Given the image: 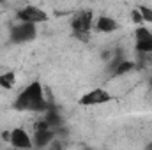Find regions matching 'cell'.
Segmentation results:
<instances>
[{
  "label": "cell",
  "mask_w": 152,
  "mask_h": 150,
  "mask_svg": "<svg viewBox=\"0 0 152 150\" xmlns=\"http://www.w3.org/2000/svg\"><path fill=\"white\" fill-rule=\"evenodd\" d=\"M51 101L46 99L44 95V87L39 81H32L28 83L12 101V110L20 113H42L50 108Z\"/></svg>",
  "instance_id": "1"
},
{
  "label": "cell",
  "mask_w": 152,
  "mask_h": 150,
  "mask_svg": "<svg viewBox=\"0 0 152 150\" xmlns=\"http://www.w3.org/2000/svg\"><path fill=\"white\" fill-rule=\"evenodd\" d=\"M94 21H96V16H94L92 11L83 9V11L75 12L73 18H71V25H69L73 36L80 41H87L90 37L92 30H94Z\"/></svg>",
  "instance_id": "2"
},
{
  "label": "cell",
  "mask_w": 152,
  "mask_h": 150,
  "mask_svg": "<svg viewBox=\"0 0 152 150\" xmlns=\"http://www.w3.org/2000/svg\"><path fill=\"white\" fill-rule=\"evenodd\" d=\"M37 37V27L30 25V23H21L16 21L9 27V41L12 44H25V42H32Z\"/></svg>",
  "instance_id": "3"
},
{
  "label": "cell",
  "mask_w": 152,
  "mask_h": 150,
  "mask_svg": "<svg viewBox=\"0 0 152 150\" xmlns=\"http://www.w3.org/2000/svg\"><path fill=\"white\" fill-rule=\"evenodd\" d=\"M57 140V133L53 129H50L42 120H39L34 125V133H32V143L34 150H48V147Z\"/></svg>",
  "instance_id": "4"
},
{
  "label": "cell",
  "mask_w": 152,
  "mask_h": 150,
  "mask_svg": "<svg viewBox=\"0 0 152 150\" xmlns=\"http://www.w3.org/2000/svg\"><path fill=\"white\" fill-rule=\"evenodd\" d=\"M16 20L21 21V23H30V25H41V23H46L48 21V12L44 9H41L39 5L34 4H27L23 5L21 9H18L16 12Z\"/></svg>",
  "instance_id": "5"
},
{
  "label": "cell",
  "mask_w": 152,
  "mask_h": 150,
  "mask_svg": "<svg viewBox=\"0 0 152 150\" xmlns=\"http://www.w3.org/2000/svg\"><path fill=\"white\" fill-rule=\"evenodd\" d=\"M4 136L7 138V143L12 147V150H34L32 134L25 127H14Z\"/></svg>",
  "instance_id": "6"
},
{
  "label": "cell",
  "mask_w": 152,
  "mask_h": 150,
  "mask_svg": "<svg viewBox=\"0 0 152 150\" xmlns=\"http://www.w3.org/2000/svg\"><path fill=\"white\" fill-rule=\"evenodd\" d=\"M112 99H113L112 94H110L104 87H96V88L85 92V94L78 99V104H80V106L92 108V106H103V104H108Z\"/></svg>",
  "instance_id": "7"
},
{
  "label": "cell",
  "mask_w": 152,
  "mask_h": 150,
  "mask_svg": "<svg viewBox=\"0 0 152 150\" xmlns=\"http://www.w3.org/2000/svg\"><path fill=\"white\" fill-rule=\"evenodd\" d=\"M134 51L142 57L152 55V30L147 25H138L134 28Z\"/></svg>",
  "instance_id": "8"
},
{
  "label": "cell",
  "mask_w": 152,
  "mask_h": 150,
  "mask_svg": "<svg viewBox=\"0 0 152 150\" xmlns=\"http://www.w3.org/2000/svg\"><path fill=\"white\" fill-rule=\"evenodd\" d=\"M118 28H120V23L110 14H99L94 21V32H97V34L108 36V34L117 32Z\"/></svg>",
  "instance_id": "9"
},
{
  "label": "cell",
  "mask_w": 152,
  "mask_h": 150,
  "mask_svg": "<svg viewBox=\"0 0 152 150\" xmlns=\"http://www.w3.org/2000/svg\"><path fill=\"white\" fill-rule=\"evenodd\" d=\"M50 129H53L55 133H60V129L64 127V118H62V113L58 111L57 108H55V104L51 103L50 104V108L46 110V111L42 113V118H41Z\"/></svg>",
  "instance_id": "10"
},
{
  "label": "cell",
  "mask_w": 152,
  "mask_h": 150,
  "mask_svg": "<svg viewBox=\"0 0 152 150\" xmlns=\"http://www.w3.org/2000/svg\"><path fill=\"white\" fill-rule=\"evenodd\" d=\"M14 85H16V73L14 71H4L0 74V88L11 90V88H14Z\"/></svg>",
  "instance_id": "11"
},
{
  "label": "cell",
  "mask_w": 152,
  "mask_h": 150,
  "mask_svg": "<svg viewBox=\"0 0 152 150\" xmlns=\"http://www.w3.org/2000/svg\"><path fill=\"white\" fill-rule=\"evenodd\" d=\"M136 11L142 18V23L143 25H152V7L151 5H136Z\"/></svg>",
  "instance_id": "12"
},
{
  "label": "cell",
  "mask_w": 152,
  "mask_h": 150,
  "mask_svg": "<svg viewBox=\"0 0 152 150\" xmlns=\"http://www.w3.org/2000/svg\"><path fill=\"white\" fill-rule=\"evenodd\" d=\"M48 150H64V145H62V140L60 138H57L50 147H48Z\"/></svg>",
  "instance_id": "13"
},
{
  "label": "cell",
  "mask_w": 152,
  "mask_h": 150,
  "mask_svg": "<svg viewBox=\"0 0 152 150\" xmlns=\"http://www.w3.org/2000/svg\"><path fill=\"white\" fill-rule=\"evenodd\" d=\"M145 150H152V141H151V143H147V147H145Z\"/></svg>",
  "instance_id": "14"
},
{
  "label": "cell",
  "mask_w": 152,
  "mask_h": 150,
  "mask_svg": "<svg viewBox=\"0 0 152 150\" xmlns=\"http://www.w3.org/2000/svg\"><path fill=\"white\" fill-rule=\"evenodd\" d=\"M149 85H151V87H152V76H151V79H149Z\"/></svg>",
  "instance_id": "15"
},
{
  "label": "cell",
  "mask_w": 152,
  "mask_h": 150,
  "mask_svg": "<svg viewBox=\"0 0 152 150\" xmlns=\"http://www.w3.org/2000/svg\"><path fill=\"white\" fill-rule=\"evenodd\" d=\"M83 150H90V149H83Z\"/></svg>",
  "instance_id": "16"
},
{
  "label": "cell",
  "mask_w": 152,
  "mask_h": 150,
  "mask_svg": "<svg viewBox=\"0 0 152 150\" xmlns=\"http://www.w3.org/2000/svg\"><path fill=\"white\" fill-rule=\"evenodd\" d=\"M151 60H152V55H151Z\"/></svg>",
  "instance_id": "17"
}]
</instances>
